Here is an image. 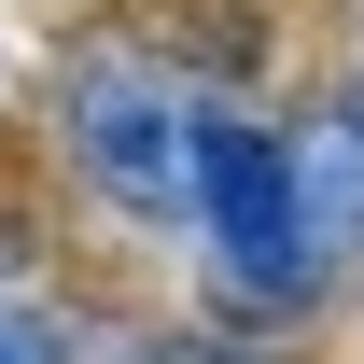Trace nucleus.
<instances>
[{
	"label": "nucleus",
	"mask_w": 364,
	"mask_h": 364,
	"mask_svg": "<svg viewBox=\"0 0 364 364\" xmlns=\"http://www.w3.org/2000/svg\"><path fill=\"white\" fill-rule=\"evenodd\" d=\"M336 112H350V127H364V85H350V98H336Z\"/></svg>",
	"instance_id": "6"
},
{
	"label": "nucleus",
	"mask_w": 364,
	"mask_h": 364,
	"mask_svg": "<svg viewBox=\"0 0 364 364\" xmlns=\"http://www.w3.org/2000/svg\"><path fill=\"white\" fill-rule=\"evenodd\" d=\"M56 140H70V168H85L112 210H140V225H196L210 112H196L182 70H154V56H85L70 98H56Z\"/></svg>",
	"instance_id": "1"
},
{
	"label": "nucleus",
	"mask_w": 364,
	"mask_h": 364,
	"mask_svg": "<svg viewBox=\"0 0 364 364\" xmlns=\"http://www.w3.org/2000/svg\"><path fill=\"white\" fill-rule=\"evenodd\" d=\"M0 364H70V336H56L28 294H0Z\"/></svg>",
	"instance_id": "4"
},
{
	"label": "nucleus",
	"mask_w": 364,
	"mask_h": 364,
	"mask_svg": "<svg viewBox=\"0 0 364 364\" xmlns=\"http://www.w3.org/2000/svg\"><path fill=\"white\" fill-rule=\"evenodd\" d=\"M294 196H309L322 267H350V252H364V127H350V112H322V127L294 140Z\"/></svg>",
	"instance_id": "3"
},
{
	"label": "nucleus",
	"mask_w": 364,
	"mask_h": 364,
	"mask_svg": "<svg viewBox=\"0 0 364 364\" xmlns=\"http://www.w3.org/2000/svg\"><path fill=\"white\" fill-rule=\"evenodd\" d=\"M127 364H238V350H225V336H140Z\"/></svg>",
	"instance_id": "5"
},
{
	"label": "nucleus",
	"mask_w": 364,
	"mask_h": 364,
	"mask_svg": "<svg viewBox=\"0 0 364 364\" xmlns=\"http://www.w3.org/2000/svg\"><path fill=\"white\" fill-rule=\"evenodd\" d=\"M196 238H210V294L252 322L309 309L322 280V238H309V196H294V140L280 127H238V112H210V168H196Z\"/></svg>",
	"instance_id": "2"
}]
</instances>
